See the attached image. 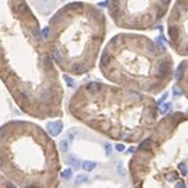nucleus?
Listing matches in <instances>:
<instances>
[{"instance_id": "f257e3e1", "label": "nucleus", "mask_w": 188, "mask_h": 188, "mask_svg": "<svg viewBox=\"0 0 188 188\" xmlns=\"http://www.w3.org/2000/svg\"><path fill=\"white\" fill-rule=\"evenodd\" d=\"M0 79L26 113L61 115L59 70L27 0H0Z\"/></svg>"}, {"instance_id": "f03ea898", "label": "nucleus", "mask_w": 188, "mask_h": 188, "mask_svg": "<svg viewBox=\"0 0 188 188\" xmlns=\"http://www.w3.org/2000/svg\"><path fill=\"white\" fill-rule=\"evenodd\" d=\"M104 15L87 3L64 5L48 21L46 45L62 72L83 75L96 64L104 37Z\"/></svg>"}, {"instance_id": "7ed1b4c3", "label": "nucleus", "mask_w": 188, "mask_h": 188, "mask_svg": "<svg viewBox=\"0 0 188 188\" xmlns=\"http://www.w3.org/2000/svg\"><path fill=\"white\" fill-rule=\"evenodd\" d=\"M109 14L121 27L145 28L164 14L160 0H107ZM165 7V5H163Z\"/></svg>"}, {"instance_id": "20e7f679", "label": "nucleus", "mask_w": 188, "mask_h": 188, "mask_svg": "<svg viewBox=\"0 0 188 188\" xmlns=\"http://www.w3.org/2000/svg\"><path fill=\"white\" fill-rule=\"evenodd\" d=\"M62 121H51L47 123V130L51 136H57L60 135V132L62 131Z\"/></svg>"}, {"instance_id": "39448f33", "label": "nucleus", "mask_w": 188, "mask_h": 188, "mask_svg": "<svg viewBox=\"0 0 188 188\" xmlns=\"http://www.w3.org/2000/svg\"><path fill=\"white\" fill-rule=\"evenodd\" d=\"M96 166H97V163H96V161H89V160H87V161H83V163H82V168L84 169V171H87V172H92Z\"/></svg>"}, {"instance_id": "423d86ee", "label": "nucleus", "mask_w": 188, "mask_h": 188, "mask_svg": "<svg viewBox=\"0 0 188 188\" xmlns=\"http://www.w3.org/2000/svg\"><path fill=\"white\" fill-rule=\"evenodd\" d=\"M151 145H153V140H151V139H146V140H144V141L140 144L139 149H140V150H149L150 147H151Z\"/></svg>"}, {"instance_id": "0eeeda50", "label": "nucleus", "mask_w": 188, "mask_h": 188, "mask_svg": "<svg viewBox=\"0 0 188 188\" xmlns=\"http://www.w3.org/2000/svg\"><path fill=\"white\" fill-rule=\"evenodd\" d=\"M67 164L71 165V166H74V168H79L80 166V161L78 160V158L77 156H72V155L67 158Z\"/></svg>"}, {"instance_id": "6e6552de", "label": "nucleus", "mask_w": 188, "mask_h": 188, "mask_svg": "<svg viewBox=\"0 0 188 188\" xmlns=\"http://www.w3.org/2000/svg\"><path fill=\"white\" fill-rule=\"evenodd\" d=\"M61 177L64 179H70L72 177V171H71V168H66L64 169V171L61 172Z\"/></svg>"}, {"instance_id": "1a4fd4ad", "label": "nucleus", "mask_w": 188, "mask_h": 188, "mask_svg": "<svg viewBox=\"0 0 188 188\" xmlns=\"http://www.w3.org/2000/svg\"><path fill=\"white\" fill-rule=\"evenodd\" d=\"M169 36H171V38H172V40L178 38V31H177V27H173V26L169 27Z\"/></svg>"}, {"instance_id": "9d476101", "label": "nucleus", "mask_w": 188, "mask_h": 188, "mask_svg": "<svg viewBox=\"0 0 188 188\" xmlns=\"http://www.w3.org/2000/svg\"><path fill=\"white\" fill-rule=\"evenodd\" d=\"M88 181V177L87 176H83V174H80V176H78L77 177V181H75V184L77 186H79V184H82V183H85Z\"/></svg>"}, {"instance_id": "9b49d317", "label": "nucleus", "mask_w": 188, "mask_h": 188, "mask_svg": "<svg viewBox=\"0 0 188 188\" xmlns=\"http://www.w3.org/2000/svg\"><path fill=\"white\" fill-rule=\"evenodd\" d=\"M171 106H172V104L169 103V102H168V103L161 104V106H160V113H163V115H164V113H166V112H168L169 109H171Z\"/></svg>"}, {"instance_id": "f8f14e48", "label": "nucleus", "mask_w": 188, "mask_h": 188, "mask_svg": "<svg viewBox=\"0 0 188 188\" xmlns=\"http://www.w3.org/2000/svg\"><path fill=\"white\" fill-rule=\"evenodd\" d=\"M173 94H174V97H182L183 92H182V89L179 87H174L173 88Z\"/></svg>"}, {"instance_id": "ddd939ff", "label": "nucleus", "mask_w": 188, "mask_h": 188, "mask_svg": "<svg viewBox=\"0 0 188 188\" xmlns=\"http://www.w3.org/2000/svg\"><path fill=\"white\" fill-rule=\"evenodd\" d=\"M60 147H61V151H67V147H69V144H67V141L66 140H62L61 142H60Z\"/></svg>"}, {"instance_id": "4468645a", "label": "nucleus", "mask_w": 188, "mask_h": 188, "mask_svg": "<svg viewBox=\"0 0 188 188\" xmlns=\"http://www.w3.org/2000/svg\"><path fill=\"white\" fill-rule=\"evenodd\" d=\"M182 74H183V65H179V67H178V70H177V72H176V77H177L178 80H181Z\"/></svg>"}, {"instance_id": "2eb2a0df", "label": "nucleus", "mask_w": 188, "mask_h": 188, "mask_svg": "<svg viewBox=\"0 0 188 188\" xmlns=\"http://www.w3.org/2000/svg\"><path fill=\"white\" fill-rule=\"evenodd\" d=\"M178 177H177V174L176 173H169V174H166V179L169 181V182H173V181H176Z\"/></svg>"}, {"instance_id": "dca6fc26", "label": "nucleus", "mask_w": 188, "mask_h": 188, "mask_svg": "<svg viewBox=\"0 0 188 188\" xmlns=\"http://www.w3.org/2000/svg\"><path fill=\"white\" fill-rule=\"evenodd\" d=\"M179 169H181V172H182V174H183V176H186V174H187L186 163H181V164H179Z\"/></svg>"}, {"instance_id": "f3484780", "label": "nucleus", "mask_w": 188, "mask_h": 188, "mask_svg": "<svg viewBox=\"0 0 188 188\" xmlns=\"http://www.w3.org/2000/svg\"><path fill=\"white\" fill-rule=\"evenodd\" d=\"M111 151H112V146H111V144H106V153H107V155H109Z\"/></svg>"}, {"instance_id": "a211bd4d", "label": "nucleus", "mask_w": 188, "mask_h": 188, "mask_svg": "<svg viewBox=\"0 0 188 188\" xmlns=\"http://www.w3.org/2000/svg\"><path fill=\"white\" fill-rule=\"evenodd\" d=\"M116 150H117V151H123L125 146H123L122 144H117V145H116Z\"/></svg>"}, {"instance_id": "6ab92c4d", "label": "nucleus", "mask_w": 188, "mask_h": 188, "mask_svg": "<svg viewBox=\"0 0 188 188\" xmlns=\"http://www.w3.org/2000/svg\"><path fill=\"white\" fill-rule=\"evenodd\" d=\"M176 188H186V186H184V183H183L182 181H179V182L177 183V186H176Z\"/></svg>"}, {"instance_id": "aec40b11", "label": "nucleus", "mask_w": 188, "mask_h": 188, "mask_svg": "<svg viewBox=\"0 0 188 188\" xmlns=\"http://www.w3.org/2000/svg\"><path fill=\"white\" fill-rule=\"evenodd\" d=\"M118 172H120V174H121V176H123V174H125V171H123L122 164H120V165H118Z\"/></svg>"}, {"instance_id": "412c9836", "label": "nucleus", "mask_w": 188, "mask_h": 188, "mask_svg": "<svg viewBox=\"0 0 188 188\" xmlns=\"http://www.w3.org/2000/svg\"><path fill=\"white\" fill-rule=\"evenodd\" d=\"M5 187H7V188H17V187H15V186H14L13 183H10V182H7Z\"/></svg>"}, {"instance_id": "4be33fe9", "label": "nucleus", "mask_w": 188, "mask_h": 188, "mask_svg": "<svg viewBox=\"0 0 188 188\" xmlns=\"http://www.w3.org/2000/svg\"><path fill=\"white\" fill-rule=\"evenodd\" d=\"M169 2H171V0H160V3H161L163 5H168Z\"/></svg>"}, {"instance_id": "5701e85b", "label": "nucleus", "mask_w": 188, "mask_h": 188, "mask_svg": "<svg viewBox=\"0 0 188 188\" xmlns=\"http://www.w3.org/2000/svg\"><path fill=\"white\" fill-rule=\"evenodd\" d=\"M166 96H168V94H166V93H165V94H164V96H163V97H161V98H160V101H159V104H161V103H163V101H164V99H165V98H166Z\"/></svg>"}, {"instance_id": "b1692460", "label": "nucleus", "mask_w": 188, "mask_h": 188, "mask_svg": "<svg viewBox=\"0 0 188 188\" xmlns=\"http://www.w3.org/2000/svg\"><path fill=\"white\" fill-rule=\"evenodd\" d=\"M26 188H40V187H37V186H28V187H26Z\"/></svg>"}, {"instance_id": "393cba45", "label": "nucleus", "mask_w": 188, "mask_h": 188, "mask_svg": "<svg viewBox=\"0 0 188 188\" xmlns=\"http://www.w3.org/2000/svg\"><path fill=\"white\" fill-rule=\"evenodd\" d=\"M187 113H188V109H187Z\"/></svg>"}, {"instance_id": "a878e982", "label": "nucleus", "mask_w": 188, "mask_h": 188, "mask_svg": "<svg viewBox=\"0 0 188 188\" xmlns=\"http://www.w3.org/2000/svg\"><path fill=\"white\" fill-rule=\"evenodd\" d=\"M187 51H188V47H187Z\"/></svg>"}]
</instances>
